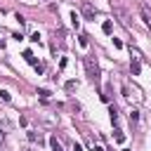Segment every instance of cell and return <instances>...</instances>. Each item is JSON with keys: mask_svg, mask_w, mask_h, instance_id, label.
<instances>
[{"mask_svg": "<svg viewBox=\"0 0 151 151\" xmlns=\"http://www.w3.org/2000/svg\"><path fill=\"white\" fill-rule=\"evenodd\" d=\"M85 71H87V78L94 83V85H99V66H97V59H94V54H87L85 57Z\"/></svg>", "mask_w": 151, "mask_h": 151, "instance_id": "obj_1", "label": "cell"}, {"mask_svg": "<svg viewBox=\"0 0 151 151\" xmlns=\"http://www.w3.org/2000/svg\"><path fill=\"white\" fill-rule=\"evenodd\" d=\"M64 42H66V31L64 28H54V33H52V52H57V50H61L64 47Z\"/></svg>", "mask_w": 151, "mask_h": 151, "instance_id": "obj_2", "label": "cell"}, {"mask_svg": "<svg viewBox=\"0 0 151 151\" xmlns=\"http://www.w3.org/2000/svg\"><path fill=\"white\" fill-rule=\"evenodd\" d=\"M120 90H123V94H125L127 99L142 101V94H139V90H137V87H130V83H127V80H123V87H120Z\"/></svg>", "mask_w": 151, "mask_h": 151, "instance_id": "obj_3", "label": "cell"}, {"mask_svg": "<svg viewBox=\"0 0 151 151\" xmlns=\"http://www.w3.org/2000/svg\"><path fill=\"white\" fill-rule=\"evenodd\" d=\"M94 14H97V9H94L90 2H83V17H85V19H94Z\"/></svg>", "mask_w": 151, "mask_h": 151, "instance_id": "obj_4", "label": "cell"}, {"mask_svg": "<svg viewBox=\"0 0 151 151\" xmlns=\"http://www.w3.org/2000/svg\"><path fill=\"white\" fill-rule=\"evenodd\" d=\"M113 12H116V14H118V19H120V21H123V24H127V12H125V9H123V7H118V5H113Z\"/></svg>", "mask_w": 151, "mask_h": 151, "instance_id": "obj_5", "label": "cell"}, {"mask_svg": "<svg viewBox=\"0 0 151 151\" xmlns=\"http://www.w3.org/2000/svg\"><path fill=\"white\" fill-rule=\"evenodd\" d=\"M130 71H132V76H139V71H142V61H139V59H132V61H130Z\"/></svg>", "mask_w": 151, "mask_h": 151, "instance_id": "obj_6", "label": "cell"}, {"mask_svg": "<svg viewBox=\"0 0 151 151\" xmlns=\"http://www.w3.org/2000/svg\"><path fill=\"white\" fill-rule=\"evenodd\" d=\"M101 101H106V104L111 101V83H109V85H104V92H101Z\"/></svg>", "mask_w": 151, "mask_h": 151, "instance_id": "obj_7", "label": "cell"}, {"mask_svg": "<svg viewBox=\"0 0 151 151\" xmlns=\"http://www.w3.org/2000/svg\"><path fill=\"white\" fill-rule=\"evenodd\" d=\"M24 59H26V61H28V64H33V66H35V64H38V59H35V54H33V52H31V50H26V52H24Z\"/></svg>", "mask_w": 151, "mask_h": 151, "instance_id": "obj_8", "label": "cell"}, {"mask_svg": "<svg viewBox=\"0 0 151 151\" xmlns=\"http://www.w3.org/2000/svg\"><path fill=\"white\" fill-rule=\"evenodd\" d=\"M50 146H52V151H64V149H61V144H59V139H57L54 134L50 137Z\"/></svg>", "mask_w": 151, "mask_h": 151, "instance_id": "obj_9", "label": "cell"}, {"mask_svg": "<svg viewBox=\"0 0 151 151\" xmlns=\"http://www.w3.org/2000/svg\"><path fill=\"white\" fill-rule=\"evenodd\" d=\"M130 123H132V125H137V123H139V111H137V109H132V111H130Z\"/></svg>", "mask_w": 151, "mask_h": 151, "instance_id": "obj_10", "label": "cell"}, {"mask_svg": "<svg viewBox=\"0 0 151 151\" xmlns=\"http://www.w3.org/2000/svg\"><path fill=\"white\" fill-rule=\"evenodd\" d=\"M78 42H80L83 47H87V45H90V35H87V33H80V38H78Z\"/></svg>", "mask_w": 151, "mask_h": 151, "instance_id": "obj_11", "label": "cell"}, {"mask_svg": "<svg viewBox=\"0 0 151 151\" xmlns=\"http://www.w3.org/2000/svg\"><path fill=\"white\" fill-rule=\"evenodd\" d=\"M38 94H40V99H42V101H47L52 92H50V90H45V87H40V90H38Z\"/></svg>", "mask_w": 151, "mask_h": 151, "instance_id": "obj_12", "label": "cell"}, {"mask_svg": "<svg viewBox=\"0 0 151 151\" xmlns=\"http://www.w3.org/2000/svg\"><path fill=\"white\" fill-rule=\"evenodd\" d=\"M109 113H111V123H118V109H116V106H111V109H109Z\"/></svg>", "mask_w": 151, "mask_h": 151, "instance_id": "obj_13", "label": "cell"}, {"mask_svg": "<svg viewBox=\"0 0 151 151\" xmlns=\"http://www.w3.org/2000/svg\"><path fill=\"white\" fill-rule=\"evenodd\" d=\"M101 28H104V33H111V31H113V21H104Z\"/></svg>", "mask_w": 151, "mask_h": 151, "instance_id": "obj_14", "label": "cell"}, {"mask_svg": "<svg viewBox=\"0 0 151 151\" xmlns=\"http://www.w3.org/2000/svg\"><path fill=\"white\" fill-rule=\"evenodd\" d=\"M64 87H66V92H73V90L78 87V83H76V80H68V83H66Z\"/></svg>", "mask_w": 151, "mask_h": 151, "instance_id": "obj_15", "label": "cell"}, {"mask_svg": "<svg viewBox=\"0 0 151 151\" xmlns=\"http://www.w3.org/2000/svg\"><path fill=\"white\" fill-rule=\"evenodd\" d=\"M71 21H73V26H76V28L80 26V17H78L76 12H71Z\"/></svg>", "mask_w": 151, "mask_h": 151, "instance_id": "obj_16", "label": "cell"}, {"mask_svg": "<svg viewBox=\"0 0 151 151\" xmlns=\"http://www.w3.org/2000/svg\"><path fill=\"white\" fill-rule=\"evenodd\" d=\"M28 139H31V142H38V144L42 142V137H40V134H35V132H28Z\"/></svg>", "mask_w": 151, "mask_h": 151, "instance_id": "obj_17", "label": "cell"}, {"mask_svg": "<svg viewBox=\"0 0 151 151\" xmlns=\"http://www.w3.org/2000/svg\"><path fill=\"white\" fill-rule=\"evenodd\" d=\"M113 137H116V142H118V144H123V142H125V134H123L120 130H116V134H113Z\"/></svg>", "mask_w": 151, "mask_h": 151, "instance_id": "obj_18", "label": "cell"}, {"mask_svg": "<svg viewBox=\"0 0 151 151\" xmlns=\"http://www.w3.org/2000/svg\"><path fill=\"white\" fill-rule=\"evenodd\" d=\"M0 99H2V101H9V99H12V94H9L7 90H0Z\"/></svg>", "mask_w": 151, "mask_h": 151, "instance_id": "obj_19", "label": "cell"}, {"mask_svg": "<svg viewBox=\"0 0 151 151\" xmlns=\"http://www.w3.org/2000/svg\"><path fill=\"white\" fill-rule=\"evenodd\" d=\"M31 42H40V33H38V31L31 35Z\"/></svg>", "mask_w": 151, "mask_h": 151, "instance_id": "obj_20", "label": "cell"}, {"mask_svg": "<svg viewBox=\"0 0 151 151\" xmlns=\"http://www.w3.org/2000/svg\"><path fill=\"white\" fill-rule=\"evenodd\" d=\"M33 68H35V73H42V71H45V66H42V64H40V61H38V64H35V66H33Z\"/></svg>", "mask_w": 151, "mask_h": 151, "instance_id": "obj_21", "label": "cell"}, {"mask_svg": "<svg viewBox=\"0 0 151 151\" xmlns=\"http://www.w3.org/2000/svg\"><path fill=\"white\" fill-rule=\"evenodd\" d=\"M73 151H83V146H80L78 142H73Z\"/></svg>", "mask_w": 151, "mask_h": 151, "instance_id": "obj_22", "label": "cell"}, {"mask_svg": "<svg viewBox=\"0 0 151 151\" xmlns=\"http://www.w3.org/2000/svg\"><path fill=\"white\" fill-rule=\"evenodd\" d=\"M0 144H2V134H0Z\"/></svg>", "mask_w": 151, "mask_h": 151, "instance_id": "obj_23", "label": "cell"}, {"mask_svg": "<svg viewBox=\"0 0 151 151\" xmlns=\"http://www.w3.org/2000/svg\"><path fill=\"white\" fill-rule=\"evenodd\" d=\"M123 151H130V149H123Z\"/></svg>", "mask_w": 151, "mask_h": 151, "instance_id": "obj_24", "label": "cell"}]
</instances>
